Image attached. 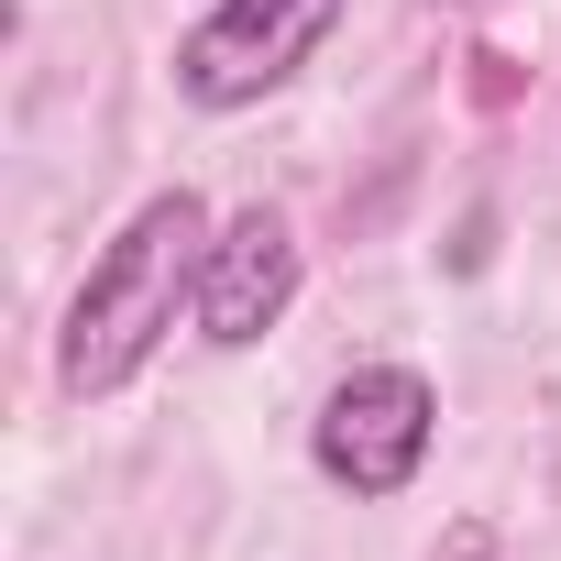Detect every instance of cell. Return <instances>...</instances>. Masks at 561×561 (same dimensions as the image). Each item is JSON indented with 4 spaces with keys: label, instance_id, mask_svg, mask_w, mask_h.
<instances>
[{
    "label": "cell",
    "instance_id": "5",
    "mask_svg": "<svg viewBox=\"0 0 561 561\" xmlns=\"http://www.w3.org/2000/svg\"><path fill=\"white\" fill-rule=\"evenodd\" d=\"M451 12H462V0H451Z\"/></svg>",
    "mask_w": 561,
    "mask_h": 561
},
{
    "label": "cell",
    "instance_id": "2",
    "mask_svg": "<svg viewBox=\"0 0 561 561\" xmlns=\"http://www.w3.org/2000/svg\"><path fill=\"white\" fill-rule=\"evenodd\" d=\"M430 440H440V386L419 364H353L320 397V419H309V462L342 495H364V506L408 495L419 462H430Z\"/></svg>",
    "mask_w": 561,
    "mask_h": 561
},
{
    "label": "cell",
    "instance_id": "1",
    "mask_svg": "<svg viewBox=\"0 0 561 561\" xmlns=\"http://www.w3.org/2000/svg\"><path fill=\"white\" fill-rule=\"evenodd\" d=\"M209 231H220V220H209L198 187H154V198L100 242V264L78 275V298H67V331H56V386H67L78 408L122 397V386L165 353V331L198 320Z\"/></svg>",
    "mask_w": 561,
    "mask_h": 561
},
{
    "label": "cell",
    "instance_id": "4",
    "mask_svg": "<svg viewBox=\"0 0 561 561\" xmlns=\"http://www.w3.org/2000/svg\"><path fill=\"white\" fill-rule=\"evenodd\" d=\"M298 309V231L275 198H242L220 231H209V264H198V342L209 353H253L275 320Z\"/></svg>",
    "mask_w": 561,
    "mask_h": 561
},
{
    "label": "cell",
    "instance_id": "3",
    "mask_svg": "<svg viewBox=\"0 0 561 561\" xmlns=\"http://www.w3.org/2000/svg\"><path fill=\"white\" fill-rule=\"evenodd\" d=\"M331 23H342V0H209L176 34V89L198 111H253L331 45Z\"/></svg>",
    "mask_w": 561,
    "mask_h": 561
}]
</instances>
